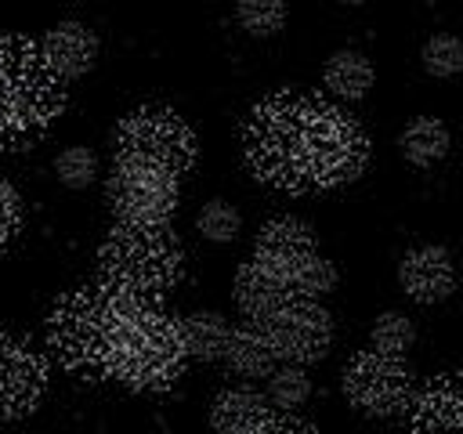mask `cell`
<instances>
[{
	"mask_svg": "<svg viewBox=\"0 0 463 434\" xmlns=\"http://www.w3.org/2000/svg\"><path fill=\"white\" fill-rule=\"evenodd\" d=\"M145 304L148 297L101 278L94 286H80L54 300L47 318V344L65 369L87 380H109L116 351Z\"/></svg>",
	"mask_w": 463,
	"mask_h": 434,
	"instance_id": "6da1fadb",
	"label": "cell"
},
{
	"mask_svg": "<svg viewBox=\"0 0 463 434\" xmlns=\"http://www.w3.org/2000/svg\"><path fill=\"white\" fill-rule=\"evenodd\" d=\"M65 108L61 80L40 54L36 40H0V148L33 145Z\"/></svg>",
	"mask_w": 463,
	"mask_h": 434,
	"instance_id": "7a4b0ae2",
	"label": "cell"
},
{
	"mask_svg": "<svg viewBox=\"0 0 463 434\" xmlns=\"http://www.w3.org/2000/svg\"><path fill=\"white\" fill-rule=\"evenodd\" d=\"M98 268H101V282L156 300L177 286L184 271V250L181 239L166 228V221L156 224L116 221L101 242Z\"/></svg>",
	"mask_w": 463,
	"mask_h": 434,
	"instance_id": "3957f363",
	"label": "cell"
},
{
	"mask_svg": "<svg viewBox=\"0 0 463 434\" xmlns=\"http://www.w3.org/2000/svg\"><path fill=\"white\" fill-rule=\"evenodd\" d=\"M307 105L311 98L279 90L260 98L246 123H242V152L264 184L286 188V192H304V123H307Z\"/></svg>",
	"mask_w": 463,
	"mask_h": 434,
	"instance_id": "277c9868",
	"label": "cell"
},
{
	"mask_svg": "<svg viewBox=\"0 0 463 434\" xmlns=\"http://www.w3.org/2000/svg\"><path fill=\"white\" fill-rule=\"evenodd\" d=\"M184 362L188 351L181 336V318H170L156 307V300H148L127 329L109 380H119L130 391H166L184 373Z\"/></svg>",
	"mask_w": 463,
	"mask_h": 434,
	"instance_id": "5b68a950",
	"label": "cell"
},
{
	"mask_svg": "<svg viewBox=\"0 0 463 434\" xmlns=\"http://www.w3.org/2000/svg\"><path fill=\"white\" fill-rule=\"evenodd\" d=\"M369 159V141L362 127L336 105L311 101L304 123V192L307 188H340L351 184Z\"/></svg>",
	"mask_w": 463,
	"mask_h": 434,
	"instance_id": "8992f818",
	"label": "cell"
},
{
	"mask_svg": "<svg viewBox=\"0 0 463 434\" xmlns=\"http://www.w3.org/2000/svg\"><path fill=\"white\" fill-rule=\"evenodd\" d=\"M116 156H134V159H148L170 174H184L195 159V137L188 130V123L170 112V108H134L130 116L119 119L116 134H112Z\"/></svg>",
	"mask_w": 463,
	"mask_h": 434,
	"instance_id": "52a82bcc",
	"label": "cell"
},
{
	"mask_svg": "<svg viewBox=\"0 0 463 434\" xmlns=\"http://www.w3.org/2000/svg\"><path fill=\"white\" fill-rule=\"evenodd\" d=\"M105 199L119 221H141V224L166 221L177 210V174L148 159L116 156L105 177Z\"/></svg>",
	"mask_w": 463,
	"mask_h": 434,
	"instance_id": "ba28073f",
	"label": "cell"
},
{
	"mask_svg": "<svg viewBox=\"0 0 463 434\" xmlns=\"http://www.w3.org/2000/svg\"><path fill=\"white\" fill-rule=\"evenodd\" d=\"M409 394H412V373L405 365V354H387L369 347L358 351L344 369V398L373 420L405 412Z\"/></svg>",
	"mask_w": 463,
	"mask_h": 434,
	"instance_id": "9c48e42d",
	"label": "cell"
},
{
	"mask_svg": "<svg viewBox=\"0 0 463 434\" xmlns=\"http://www.w3.org/2000/svg\"><path fill=\"white\" fill-rule=\"evenodd\" d=\"M257 326L268 333L279 362H318L333 344V318L311 297H293Z\"/></svg>",
	"mask_w": 463,
	"mask_h": 434,
	"instance_id": "30bf717a",
	"label": "cell"
},
{
	"mask_svg": "<svg viewBox=\"0 0 463 434\" xmlns=\"http://www.w3.org/2000/svg\"><path fill=\"white\" fill-rule=\"evenodd\" d=\"M47 391V362L18 336L0 333V420L29 416Z\"/></svg>",
	"mask_w": 463,
	"mask_h": 434,
	"instance_id": "8fae6325",
	"label": "cell"
},
{
	"mask_svg": "<svg viewBox=\"0 0 463 434\" xmlns=\"http://www.w3.org/2000/svg\"><path fill=\"white\" fill-rule=\"evenodd\" d=\"M210 423L224 434H260V430H311L297 416L275 409L260 391H221L210 405Z\"/></svg>",
	"mask_w": 463,
	"mask_h": 434,
	"instance_id": "7c38bea8",
	"label": "cell"
},
{
	"mask_svg": "<svg viewBox=\"0 0 463 434\" xmlns=\"http://www.w3.org/2000/svg\"><path fill=\"white\" fill-rule=\"evenodd\" d=\"M40 54L58 80H76L98 61V36L83 22H58L40 40Z\"/></svg>",
	"mask_w": 463,
	"mask_h": 434,
	"instance_id": "4fadbf2b",
	"label": "cell"
},
{
	"mask_svg": "<svg viewBox=\"0 0 463 434\" xmlns=\"http://www.w3.org/2000/svg\"><path fill=\"white\" fill-rule=\"evenodd\" d=\"M398 282L402 289L416 300V304H438L452 293L456 275H452V260L441 246H416L412 253L402 257L398 264Z\"/></svg>",
	"mask_w": 463,
	"mask_h": 434,
	"instance_id": "5bb4252c",
	"label": "cell"
},
{
	"mask_svg": "<svg viewBox=\"0 0 463 434\" xmlns=\"http://www.w3.org/2000/svg\"><path fill=\"white\" fill-rule=\"evenodd\" d=\"M409 430H456L463 423V394L459 376L445 373L427 380L416 394H409Z\"/></svg>",
	"mask_w": 463,
	"mask_h": 434,
	"instance_id": "9a60e30c",
	"label": "cell"
},
{
	"mask_svg": "<svg viewBox=\"0 0 463 434\" xmlns=\"http://www.w3.org/2000/svg\"><path fill=\"white\" fill-rule=\"evenodd\" d=\"M235 300H239V311L250 322H260V318L275 315L279 307H286L293 300V289L286 286V278L271 264L253 257L235 275Z\"/></svg>",
	"mask_w": 463,
	"mask_h": 434,
	"instance_id": "2e32d148",
	"label": "cell"
},
{
	"mask_svg": "<svg viewBox=\"0 0 463 434\" xmlns=\"http://www.w3.org/2000/svg\"><path fill=\"white\" fill-rule=\"evenodd\" d=\"M311 250H315V231L304 221H297V217H275V221H268L260 228L253 257L264 260V264H271L282 275L286 268H293Z\"/></svg>",
	"mask_w": 463,
	"mask_h": 434,
	"instance_id": "e0dca14e",
	"label": "cell"
},
{
	"mask_svg": "<svg viewBox=\"0 0 463 434\" xmlns=\"http://www.w3.org/2000/svg\"><path fill=\"white\" fill-rule=\"evenodd\" d=\"M221 358L228 362L232 373H239V376H246V380L268 376V373L275 369V362H279V354H275L268 333H264L257 322H246V326L232 329L228 340H224Z\"/></svg>",
	"mask_w": 463,
	"mask_h": 434,
	"instance_id": "ac0fdd59",
	"label": "cell"
},
{
	"mask_svg": "<svg viewBox=\"0 0 463 434\" xmlns=\"http://www.w3.org/2000/svg\"><path fill=\"white\" fill-rule=\"evenodd\" d=\"M322 83H326V90H329L333 98H340V101H358V98H365L369 87H373V65H369V58L358 54V51H336V54H329V61H326V69H322Z\"/></svg>",
	"mask_w": 463,
	"mask_h": 434,
	"instance_id": "d6986e66",
	"label": "cell"
},
{
	"mask_svg": "<svg viewBox=\"0 0 463 434\" xmlns=\"http://www.w3.org/2000/svg\"><path fill=\"white\" fill-rule=\"evenodd\" d=\"M398 145H402V152H405V159H409L412 166H434V163H441L445 152H449V130H445V123L434 119V116H416V119L402 130Z\"/></svg>",
	"mask_w": 463,
	"mask_h": 434,
	"instance_id": "ffe728a7",
	"label": "cell"
},
{
	"mask_svg": "<svg viewBox=\"0 0 463 434\" xmlns=\"http://www.w3.org/2000/svg\"><path fill=\"white\" fill-rule=\"evenodd\" d=\"M228 333H232V326L217 311H195V315L181 318V336H184L188 358H203V362L221 358Z\"/></svg>",
	"mask_w": 463,
	"mask_h": 434,
	"instance_id": "44dd1931",
	"label": "cell"
},
{
	"mask_svg": "<svg viewBox=\"0 0 463 434\" xmlns=\"http://www.w3.org/2000/svg\"><path fill=\"white\" fill-rule=\"evenodd\" d=\"M282 278H286V286L293 289V297H311V300H318V297H326V293L336 286V268H333L326 257H318V253L311 250V253L300 257L293 268H286Z\"/></svg>",
	"mask_w": 463,
	"mask_h": 434,
	"instance_id": "7402d4cb",
	"label": "cell"
},
{
	"mask_svg": "<svg viewBox=\"0 0 463 434\" xmlns=\"http://www.w3.org/2000/svg\"><path fill=\"white\" fill-rule=\"evenodd\" d=\"M268 401L275 405V409H282V412H293V409H300L304 401H307V394H311V380H307V373L300 369V365H275L271 373H268Z\"/></svg>",
	"mask_w": 463,
	"mask_h": 434,
	"instance_id": "603a6c76",
	"label": "cell"
},
{
	"mask_svg": "<svg viewBox=\"0 0 463 434\" xmlns=\"http://www.w3.org/2000/svg\"><path fill=\"white\" fill-rule=\"evenodd\" d=\"M235 22L250 36H275L286 25V0H239Z\"/></svg>",
	"mask_w": 463,
	"mask_h": 434,
	"instance_id": "cb8c5ba5",
	"label": "cell"
},
{
	"mask_svg": "<svg viewBox=\"0 0 463 434\" xmlns=\"http://www.w3.org/2000/svg\"><path fill=\"white\" fill-rule=\"evenodd\" d=\"M423 69L438 80H449L463 69V43L452 33H438L423 43Z\"/></svg>",
	"mask_w": 463,
	"mask_h": 434,
	"instance_id": "d4e9b609",
	"label": "cell"
},
{
	"mask_svg": "<svg viewBox=\"0 0 463 434\" xmlns=\"http://www.w3.org/2000/svg\"><path fill=\"white\" fill-rule=\"evenodd\" d=\"M239 224H242L239 221V210L232 203H224V199H210L199 210V217H195L199 235L210 239V242H232L239 235Z\"/></svg>",
	"mask_w": 463,
	"mask_h": 434,
	"instance_id": "484cf974",
	"label": "cell"
},
{
	"mask_svg": "<svg viewBox=\"0 0 463 434\" xmlns=\"http://www.w3.org/2000/svg\"><path fill=\"white\" fill-rule=\"evenodd\" d=\"M373 347L376 351H387V354H405L409 347H412V340H416V329H412V322L405 318V315H398V311H387V315H380L376 322H373Z\"/></svg>",
	"mask_w": 463,
	"mask_h": 434,
	"instance_id": "4316f807",
	"label": "cell"
},
{
	"mask_svg": "<svg viewBox=\"0 0 463 434\" xmlns=\"http://www.w3.org/2000/svg\"><path fill=\"white\" fill-rule=\"evenodd\" d=\"M54 170H58V181H61L65 188H87V184L98 177V159H94L90 148L72 145V148H65V152L58 156Z\"/></svg>",
	"mask_w": 463,
	"mask_h": 434,
	"instance_id": "83f0119b",
	"label": "cell"
},
{
	"mask_svg": "<svg viewBox=\"0 0 463 434\" xmlns=\"http://www.w3.org/2000/svg\"><path fill=\"white\" fill-rule=\"evenodd\" d=\"M22 228V203L7 181H0V250L18 235Z\"/></svg>",
	"mask_w": 463,
	"mask_h": 434,
	"instance_id": "f1b7e54d",
	"label": "cell"
},
{
	"mask_svg": "<svg viewBox=\"0 0 463 434\" xmlns=\"http://www.w3.org/2000/svg\"><path fill=\"white\" fill-rule=\"evenodd\" d=\"M340 4H365V0H340Z\"/></svg>",
	"mask_w": 463,
	"mask_h": 434,
	"instance_id": "f546056e",
	"label": "cell"
}]
</instances>
